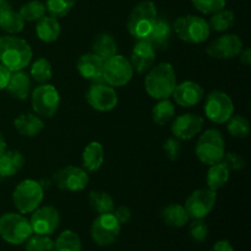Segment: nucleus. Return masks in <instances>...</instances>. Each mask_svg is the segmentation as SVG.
<instances>
[{"label": "nucleus", "instance_id": "1", "mask_svg": "<svg viewBox=\"0 0 251 251\" xmlns=\"http://www.w3.org/2000/svg\"><path fill=\"white\" fill-rule=\"evenodd\" d=\"M32 49L25 39L14 34L0 37V64L11 73L24 70L32 60Z\"/></svg>", "mask_w": 251, "mask_h": 251}, {"label": "nucleus", "instance_id": "2", "mask_svg": "<svg viewBox=\"0 0 251 251\" xmlns=\"http://www.w3.org/2000/svg\"><path fill=\"white\" fill-rule=\"evenodd\" d=\"M176 86V75L171 63H161L152 66L145 77V90L153 100H167L172 97Z\"/></svg>", "mask_w": 251, "mask_h": 251}, {"label": "nucleus", "instance_id": "3", "mask_svg": "<svg viewBox=\"0 0 251 251\" xmlns=\"http://www.w3.org/2000/svg\"><path fill=\"white\" fill-rule=\"evenodd\" d=\"M158 17L157 7L151 0L139 2L130 12L127 19V31L135 39H146L151 33L153 25Z\"/></svg>", "mask_w": 251, "mask_h": 251}, {"label": "nucleus", "instance_id": "4", "mask_svg": "<svg viewBox=\"0 0 251 251\" xmlns=\"http://www.w3.org/2000/svg\"><path fill=\"white\" fill-rule=\"evenodd\" d=\"M173 31L179 39L191 44H200L207 41L211 28L205 19L196 15H185L174 21Z\"/></svg>", "mask_w": 251, "mask_h": 251}, {"label": "nucleus", "instance_id": "5", "mask_svg": "<svg viewBox=\"0 0 251 251\" xmlns=\"http://www.w3.org/2000/svg\"><path fill=\"white\" fill-rule=\"evenodd\" d=\"M195 153L201 163L207 166L220 163L226 154L225 137L217 129L206 130L196 144Z\"/></svg>", "mask_w": 251, "mask_h": 251}, {"label": "nucleus", "instance_id": "6", "mask_svg": "<svg viewBox=\"0 0 251 251\" xmlns=\"http://www.w3.org/2000/svg\"><path fill=\"white\" fill-rule=\"evenodd\" d=\"M32 234L29 220L22 213L7 212L0 217V237L9 244H24Z\"/></svg>", "mask_w": 251, "mask_h": 251}, {"label": "nucleus", "instance_id": "7", "mask_svg": "<svg viewBox=\"0 0 251 251\" xmlns=\"http://www.w3.org/2000/svg\"><path fill=\"white\" fill-rule=\"evenodd\" d=\"M44 199L43 186L33 179H25L15 188L12 201L16 210L22 215L32 213L39 207Z\"/></svg>", "mask_w": 251, "mask_h": 251}, {"label": "nucleus", "instance_id": "8", "mask_svg": "<svg viewBox=\"0 0 251 251\" xmlns=\"http://www.w3.org/2000/svg\"><path fill=\"white\" fill-rule=\"evenodd\" d=\"M32 109L41 118H53L60 105V95L55 86L50 83H42L32 92Z\"/></svg>", "mask_w": 251, "mask_h": 251}, {"label": "nucleus", "instance_id": "9", "mask_svg": "<svg viewBox=\"0 0 251 251\" xmlns=\"http://www.w3.org/2000/svg\"><path fill=\"white\" fill-rule=\"evenodd\" d=\"M134 76V68L125 56L115 54L104 61L102 80L112 87H123L131 81Z\"/></svg>", "mask_w": 251, "mask_h": 251}, {"label": "nucleus", "instance_id": "10", "mask_svg": "<svg viewBox=\"0 0 251 251\" xmlns=\"http://www.w3.org/2000/svg\"><path fill=\"white\" fill-rule=\"evenodd\" d=\"M205 114L208 119L216 124H223L230 119L234 113V103L232 98L223 91H212L206 97Z\"/></svg>", "mask_w": 251, "mask_h": 251}, {"label": "nucleus", "instance_id": "11", "mask_svg": "<svg viewBox=\"0 0 251 251\" xmlns=\"http://www.w3.org/2000/svg\"><path fill=\"white\" fill-rule=\"evenodd\" d=\"M122 230V225L113 213H103L93 221L91 226V237L100 247H108L118 239Z\"/></svg>", "mask_w": 251, "mask_h": 251}, {"label": "nucleus", "instance_id": "12", "mask_svg": "<svg viewBox=\"0 0 251 251\" xmlns=\"http://www.w3.org/2000/svg\"><path fill=\"white\" fill-rule=\"evenodd\" d=\"M86 102L97 112H109L118 104V95L114 87L102 81H96L86 91Z\"/></svg>", "mask_w": 251, "mask_h": 251}, {"label": "nucleus", "instance_id": "13", "mask_svg": "<svg viewBox=\"0 0 251 251\" xmlns=\"http://www.w3.org/2000/svg\"><path fill=\"white\" fill-rule=\"evenodd\" d=\"M217 201V194L211 189H198L188 196L184 208L191 220L205 218L213 210Z\"/></svg>", "mask_w": 251, "mask_h": 251}, {"label": "nucleus", "instance_id": "14", "mask_svg": "<svg viewBox=\"0 0 251 251\" xmlns=\"http://www.w3.org/2000/svg\"><path fill=\"white\" fill-rule=\"evenodd\" d=\"M53 183L60 190L76 193L86 189L90 181L88 173L83 168L75 166H68L59 169L53 174Z\"/></svg>", "mask_w": 251, "mask_h": 251}, {"label": "nucleus", "instance_id": "15", "mask_svg": "<svg viewBox=\"0 0 251 251\" xmlns=\"http://www.w3.org/2000/svg\"><path fill=\"white\" fill-rule=\"evenodd\" d=\"M29 223L34 234L50 235L60 225V213L53 206L38 207L32 212Z\"/></svg>", "mask_w": 251, "mask_h": 251}, {"label": "nucleus", "instance_id": "16", "mask_svg": "<svg viewBox=\"0 0 251 251\" xmlns=\"http://www.w3.org/2000/svg\"><path fill=\"white\" fill-rule=\"evenodd\" d=\"M243 50V42L237 34H225L215 41L211 42L206 47V53L213 59L218 60H228L233 59L240 54Z\"/></svg>", "mask_w": 251, "mask_h": 251}, {"label": "nucleus", "instance_id": "17", "mask_svg": "<svg viewBox=\"0 0 251 251\" xmlns=\"http://www.w3.org/2000/svg\"><path fill=\"white\" fill-rule=\"evenodd\" d=\"M203 123H205L203 118L198 114L186 113V114L179 115L172 123V134L176 139L188 141L200 134L203 127Z\"/></svg>", "mask_w": 251, "mask_h": 251}, {"label": "nucleus", "instance_id": "18", "mask_svg": "<svg viewBox=\"0 0 251 251\" xmlns=\"http://www.w3.org/2000/svg\"><path fill=\"white\" fill-rule=\"evenodd\" d=\"M156 60V49L147 39H137L132 47L130 63L139 74L147 73Z\"/></svg>", "mask_w": 251, "mask_h": 251}, {"label": "nucleus", "instance_id": "19", "mask_svg": "<svg viewBox=\"0 0 251 251\" xmlns=\"http://www.w3.org/2000/svg\"><path fill=\"white\" fill-rule=\"evenodd\" d=\"M174 102L184 108H190L199 104L203 98V88L195 81H183L176 83L173 93Z\"/></svg>", "mask_w": 251, "mask_h": 251}, {"label": "nucleus", "instance_id": "20", "mask_svg": "<svg viewBox=\"0 0 251 251\" xmlns=\"http://www.w3.org/2000/svg\"><path fill=\"white\" fill-rule=\"evenodd\" d=\"M103 66H104V61L95 53L83 54L77 60V71L80 75L86 80L93 81V82L103 81Z\"/></svg>", "mask_w": 251, "mask_h": 251}, {"label": "nucleus", "instance_id": "21", "mask_svg": "<svg viewBox=\"0 0 251 251\" xmlns=\"http://www.w3.org/2000/svg\"><path fill=\"white\" fill-rule=\"evenodd\" d=\"M25 21L6 1L0 5V28L9 34H17L24 29Z\"/></svg>", "mask_w": 251, "mask_h": 251}, {"label": "nucleus", "instance_id": "22", "mask_svg": "<svg viewBox=\"0 0 251 251\" xmlns=\"http://www.w3.org/2000/svg\"><path fill=\"white\" fill-rule=\"evenodd\" d=\"M14 125L16 131L21 136L26 137L37 136L44 129V122L36 113L34 114L33 113H26V114L19 115L14 120Z\"/></svg>", "mask_w": 251, "mask_h": 251}, {"label": "nucleus", "instance_id": "23", "mask_svg": "<svg viewBox=\"0 0 251 251\" xmlns=\"http://www.w3.org/2000/svg\"><path fill=\"white\" fill-rule=\"evenodd\" d=\"M5 90H7L9 95L16 100H26L31 91V77L24 70L14 71L10 75L9 82Z\"/></svg>", "mask_w": 251, "mask_h": 251}, {"label": "nucleus", "instance_id": "24", "mask_svg": "<svg viewBox=\"0 0 251 251\" xmlns=\"http://www.w3.org/2000/svg\"><path fill=\"white\" fill-rule=\"evenodd\" d=\"M104 162V149L98 141H92L85 147L82 164L86 172H97Z\"/></svg>", "mask_w": 251, "mask_h": 251}, {"label": "nucleus", "instance_id": "25", "mask_svg": "<svg viewBox=\"0 0 251 251\" xmlns=\"http://www.w3.org/2000/svg\"><path fill=\"white\" fill-rule=\"evenodd\" d=\"M60 24L58 19L53 16H47L44 15L42 19L37 21L36 33L37 37L44 43H53L60 36Z\"/></svg>", "mask_w": 251, "mask_h": 251}, {"label": "nucleus", "instance_id": "26", "mask_svg": "<svg viewBox=\"0 0 251 251\" xmlns=\"http://www.w3.org/2000/svg\"><path fill=\"white\" fill-rule=\"evenodd\" d=\"M172 34V26L164 17H157L151 33L147 37V41L151 42L154 49H166L168 47L169 38Z\"/></svg>", "mask_w": 251, "mask_h": 251}, {"label": "nucleus", "instance_id": "27", "mask_svg": "<svg viewBox=\"0 0 251 251\" xmlns=\"http://www.w3.org/2000/svg\"><path fill=\"white\" fill-rule=\"evenodd\" d=\"M25 156L20 151H5L0 156V176L9 178L22 169Z\"/></svg>", "mask_w": 251, "mask_h": 251}, {"label": "nucleus", "instance_id": "28", "mask_svg": "<svg viewBox=\"0 0 251 251\" xmlns=\"http://www.w3.org/2000/svg\"><path fill=\"white\" fill-rule=\"evenodd\" d=\"M92 53L100 56L103 61L118 54V44L114 37L109 33H100L96 37L92 44Z\"/></svg>", "mask_w": 251, "mask_h": 251}, {"label": "nucleus", "instance_id": "29", "mask_svg": "<svg viewBox=\"0 0 251 251\" xmlns=\"http://www.w3.org/2000/svg\"><path fill=\"white\" fill-rule=\"evenodd\" d=\"M230 176V171L225 162H220L210 166V169L207 172V176H206V184L207 188L213 191H217L222 189L226 184L228 183Z\"/></svg>", "mask_w": 251, "mask_h": 251}, {"label": "nucleus", "instance_id": "30", "mask_svg": "<svg viewBox=\"0 0 251 251\" xmlns=\"http://www.w3.org/2000/svg\"><path fill=\"white\" fill-rule=\"evenodd\" d=\"M161 215L164 223L173 228L184 227L190 220L184 206L179 205V203H171V205L166 206Z\"/></svg>", "mask_w": 251, "mask_h": 251}, {"label": "nucleus", "instance_id": "31", "mask_svg": "<svg viewBox=\"0 0 251 251\" xmlns=\"http://www.w3.org/2000/svg\"><path fill=\"white\" fill-rule=\"evenodd\" d=\"M90 205L98 215H103V213H113L115 210V203L112 196L108 193L102 190H95L91 191L90 196Z\"/></svg>", "mask_w": 251, "mask_h": 251}, {"label": "nucleus", "instance_id": "32", "mask_svg": "<svg viewBox=\"0 0 251 251\" xmlns=\"http://www.w3.org/2000/svg\"><path fill=\"white\" fill-rule=\"evenodd\" d=\"M174 114H176L174 103L169 98L161 100L152 109V120L159 126H163L173 119Z\"/></svg>", "mask_w": 251, "mask_h": 251}, {"label": "nucleus", "instance_id": "33", "mask_svg": "<svg viewBox=\"0 0 251 251\" xmlns=\"http://www.w3.org/2000/svg\"><path fill=\"white\" fill-rule=\"evenodd\" d=\"M53 251H82V244L77 233L64 230L54 242Z\"/></svg>", "mask_w": 251, "mask_h": 251}, {"label": "nucleus", "instance_id": "34", "mask_svg": "<svg viewBox=\"0 0 251 251\" xmlns=\"http://www.w3.org/2000/svg\"><path fill=\"white\" fill-rule=\"evenodd\" d=\"M31 77L33 78L36 82L38 83H48V81L51 80L53 76V69H51V64L49 63L48 59L46 58H38L32 63L31 70Z\"/></svg>", "mask_w": 251, "mask_h": 251}, {"label": "nucleus", "instance_id": "35", "mask_svg": "<svg viewBox=\"0 0 251 251\" xmlns=\"http://www.w3.org/2000/svg\"><path fill=\"white\" fill-rule=\"evenodd\" d=\"M234 20V12L230 11V10L223 9L221 11H217L211 15L208 25H210V28L213 29V31L225 32L233 26Z\"/></svg>", "mask_w": 251, "mask_h": 251}, {"label": "nucleus", "instance_id": "36", "mask_svg": "<svg viewBox=\"0 0 251 251\" xmlns=\"http://www.w3.org/2000/svg\"><path fill=\"white\" fill-rule=\"evenodd\" d=\"M46 4H43L39 0H31V1L22 5L19 10V14L21 15L24 21L28 22L38 21L39 19H42L46 15Z\"/></svg>", "mask_w": 251, "mask_h": 251}, {"label": "nucleus", "instance_id": "37", "mask_svg": "<svg viewBox=\"0 0 251 251\" xmlns=\"http://www.w3.org/2000/svg\"><path fill=\"white\" fill-rule=\"evenodd\" d=\"M227 130L235 139H245L250 134V123L242 115H232L227 122Z\"/></svg>", "mask_w": 251, "mask_h": 251}, {"label": "nucleus", "instance_id": "38", "mask_svg": "<svg viewBox=\"0 0 251 251\" xmlns=\"http://www.w3.org/2000/svg\"><path fill=\"white\" fill-rule=\"evenodd\" d=\"M76 0H47L46 9L49 15L55 19L65 17L75 6Z\"/></svg>", "mask_w": 251, "mask_h": 251}, {"label": "nucleus", "instance_id": "39", "mask_svg": "<svg viewBox=\"0 0 251 251\" xmlns=\"http://www.w3.org/2000/svg\"><path fill=\"white\" fill-rule=\"evenodd\" d=\"M26 251H53L54 240L49 235L32 234L26 240Z\"/></svg>", "mask_w": 251, "mask_h": 251}, {"label": "nucleus", "instance_id": "40", "mask_svg": "<svg viewBox=\"0 0 251 251\" xmlns=\"http://www.w3.org/2000/svg\"><path fill=\"white\" fill-rule=\"evenodd\" d=\"M194 7L203 15H212L226 7V0H191Z\"/></svg>", "mask_w": 251, "mask_h": 251}, {"label": "nucleus", "instance_id": "41", "mask_svg": "<svg viewBox=\"0 0 251 251\" xmlns=\"http://www.w3.org/2000/svg\"><path fill=\"white\" fill-rule=\"evenodd\" d=\"M189 234H190L191 239L195 240V242H205L208 234V228L205 221H203V218L191 221L190 226H189Z\"/></svg>", "mask_w": 251, "mask_h": 251}, {"label": "nucleus", "instance_id": "42", "mask_svg": "<svg viewBox=\"0 0 251 251\" xmlns=\"http://www.w3.org/2000/svg\"><path fill=\"white\" fill-rule=\"evenodd\" d=\"M163 150L166 152V156L168 157L169 161H176L180 156L181 152V145L180 140L176 139V137H169L167 139V141L164 142Z\"/></svg>", "mask_w": 251, "mask_h": 251}, {"label": "nucleus", "instance_id": "43", "mask_svg": "<svg viewBox=\"0 0 251 251\" xmlns=\"http://www.w3.org/2000/svg\"><path fill=\"white\" fill-rule=\"evenodd\" d=\"M223 162L229 168V171H240L245 167V161L235 152H228L223 157Z\"/></svg>", "mask_w": 251, "mask_h": 251}, {"label": "nucleus", "instance_id": "44", "mask_svg": "<svg viewBox=\"0 0 251 251\" xmlns=\"http://www.w3.org/2000/svg\"><path fill=\"white\" fill-rule=\"evenodd\" d=\"M113 215H114V217L117 218V221L120 225H126L132 217L131 210L127 206H120V207L115 208Z\"/></svg>", "mask_w": 251, "mask_h": 251}, {"label": "nucleus", "instance_id": "45", "mask_svg": "<svg viewBox=\"0 0 251 251\" xmlns=\"http://www.w3.org/2000/svg\"><path fill=\"white\" fill-rule=\"evenodd\" d=\"M10 75H11V71L5 68L2 64H0V90H5L6 88Z\"/></svg>", "mask_w": 251, "mask_h": 251}, {"label": "nucleus", "instance_id": "46", "mask_svg": "<svg viewBox=\"0 0 251 251\" xmlns=\"http://www.w3.org/2000/svg\"><path fill=\"white\" fill-rule=\"evenodd\" d=\"M211 251H234V248L228 240H218Z\"/></svg>", "mask_w": 251, "mask_h": 251}, {"label": "nucleus", "instance_id": "47", "mask_svg": "<svg viewBox=\"0 0 251 251\" xmlns=\"http://www.w3.org/2000/svg\"><path fill=\"white\" fill-rule=\"evenodd\" d=\"M240 63L244 66H250L251 65V50L250 48H243V50L240 51L239 55Z\"/></svg>", "mask_w": 251, "mask_h": 251}, {"label": "nucleus", "instance_id": "48", "mask_svg": "<svg viewBox=\"0 0 251 251\" xmlns=\"http://www.w3.org/2000/svg\"><path fill=\"white\" fill-rule=\"evenodd\" d=\"M5 151H6V141H5L4 139V135L0 131V156H1Z\"/></svg>", "mask_w": 251, "mask_h": 251}, {"label": "nucleus", "instance_id": "49", "mask_svg": "<svg viewBox=\"0 0 251 251\" xmlns=\"http://www.w3.org/2000/svg\"><path fill=\"white\" fill-rule=\"evenodd\" d=\"M5 1H6V0H0V5H1L2 2H5Z\"/></svg>", "mask_w": 251, "mask_h": 251}]
</instances>
